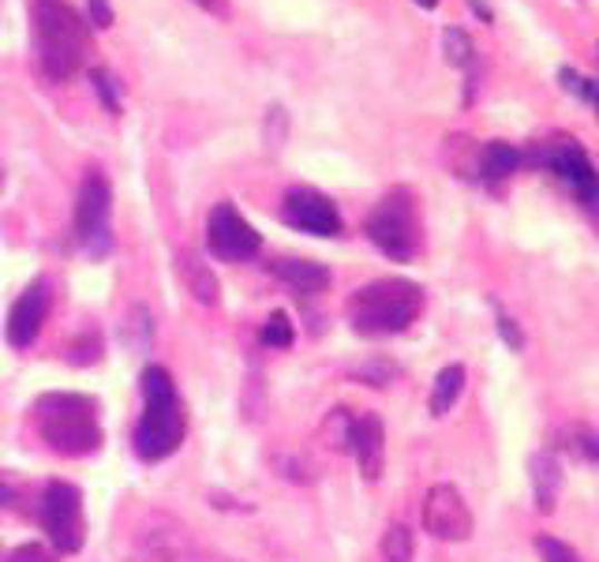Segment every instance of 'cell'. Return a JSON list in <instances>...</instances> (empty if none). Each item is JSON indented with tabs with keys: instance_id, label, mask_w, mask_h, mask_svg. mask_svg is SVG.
I'll return each instance as SVG.
<instances>
[{
	"instance_id": "cell-1",
	"label": "cell",
	"mask_w": 599,
	"mask_h": 562,
	"mask_svg": "<svg viewBox=\"0 0 599 562\" xmlns=\"http://www.w3.org/2000/svg\"><path fill=\"white\" fill-rule=\"evenodd\" d=\"M35 53L49 79H71L90 57V27L68 0H30Z\"/></svg>"
},
{
	"instance_id": "cell-2",
	"label": "cell",
	"mask_w": 599,
	"mask_h": 562,
	"mask_svg": "<svg viewBox=\"0 0 599 562\" xmlns=\"http://www.w3.org/2000/svg\"><path fill=\"white\" fill-rule=\"evenodd\" d=\"M184 435H188V416H184L177 383L165 367L150 364L143 372V416L131 446L143 462H161V457L177 454Z\"/></svg>"
},
{
	"instance_id": "cell-3",
	"label": "cell",
	"mask_w": 599,
	"mask_h": 562,
	"mask_svg": "<svg viewBox=\"0 0 599 562\" xmlns=\"http://www.w3.org/2000/svg\"><path fill=\"white\" fill-rule=\"evenodd\" d=\"M35 427L41 443L60 457H87L101 446L98 402L87 394H41L35 402Z\"/></svg>"
},
{
	"instance_id": "cell-4",
	"label": "cell",
	"mask_w": 599,
	"mask_h": 562,
	"mask_svg": "<svg viewBox=\"0 0 599 562\" xmlns=\"http://www.w3.org/2000/svg\"><path fill=\"white\" fill-rule=\"evenodd\" d=\"M423 312V289L405 278H379L348 296V323L364 337H390L416 323Z\"/></svg>"
},
{
	"instance_id": "cell-5",
	"label": "cell",
	"mask_w": 599,
	"mask_h": 562,
	"mask_svg": "<svg viewBox=\"0 0 599 562\" xmlns=\"http://www.w3.org/2000/svg\"><path fill=\"white\" fill-rule=\"evenodd\" d=\"M364 229L382 255H390V259H397V263L416 259L420 244H423L416 196H412L409 188H390L386 196L375 203V210L367 214Z\"/></svg>"
},
{
	"instance_id": "cell-6",
	"label": "cell",
	"mask_w": 599,
	"mask_h": 562,
	"mask_svg": "<svg viewBox=\"0 0 599 562\" xmlns=\"http://www.w3.org/2000/svg\"><path fill=\"white\" fill-rule=\"evenodd\" d=\"M41 529L49 533L60 555H76L87 544V521H82V492L68 480H53L41 495Z\"/></svg>"
},
{
	"instance_id": "cell-7",
	"label": "cell",
	"mask_w": 599,
	"mask_h": 562,
	"mask_svg": "<svg viewBox=\"0 0 599 562\" xmlns=\"http://www.w3.org/2000/svg\"><path fill=\"white\" fill-rule=\"evenodd\" d=\"M206 244L210 252L218 255L225 263H244L252 255H259L263 248V237L247 225V218L233 203H218L210 210V221H206Z\"/></svg>"
},
{
	"instance_id": "cell-8",
	"label": "cell",
	"mask_w": 599,
	"mask_h": 562,
	"mask_svg": "<svg viewBox=\"0 0 599 562\" xmlns=\"http://www.w3.org/2000/svg\"><path fill=\"white\" fill-rule=\"evenodd\" d=\"M423 529L435 540L461 544L472 536V510L453 484H435L423 499Z\"/></svg>"
},
{
	"instance_id": "cell-9",
	"label": "cell",
	"mask_w": 599,
	"mask_h": 562,
	"mask_svg": "<svg viewBox=\"0 0 599 562\" xmlns=\"http://www.w3.org/2000/svg\"><path fill=\"white\" fill-rule=\"evenodd\" d=\"M282 218L300 233H312V237H337L341 233V214L323 191L315 188H293L285 196Z\"/></svg>"
},
{
	"instance_id": "cell-10",
	"label": "cell",
	"mask_w": 599,
	"mask_h": 562,
	"mask_svg": "<svg viewBox=\"0 0 599 562\" xmlns=\"http://www.w3.org/2000/svg\"><path fill=\"white\" fill-rule=\"evenodd\" d=\"M46 315H49V285L46 282L27 285V289L19 293V300L12 304V312H8V342H12L16 349L35 345Z\"/></svg>"
},
{
	"instance_id": "cell-11",
	"label": "cell",
	"mask_w": 599,
	"mask_h": 562,
	"mask_svg": "<svg viewBox=\"0 0 599 562\" xmlns=\"http://www.w3.org/2000/svg\"><path fill=\"white\" fill-rule=\"evenodd\" d=\"M547 161H551V169L559 172V177L570 184V188L585 203H596L599 199V172H596V166L588 161V155H585L581 147H577L573 139H566L554 150H547Z\"/></svg>"
},
{
	"instance_id": "cell-12",
	"label": "cell",
	"mask_w": 599,
	"mask_h": 562,
	"mask_svg": "<svg viewBox=\"0 0 599 562\" xmlns=\"http://www.w3.org/2000/svg\"><path fill=\"white\" fill-rule=\"evenodd\" d=\"M106 218H109V184L98 172H90L76 196V237L82 244L106 237Z\"/></svg>"
},
{
	"instance_id": "cell-13",
	"label": "cell",
	"mask_w": 599,
	"mask_h": 562,
	"mask_svg": "<svg viewBox=\"0 0 599 562\" xmlns=\"http://www.w3.org/2000/svg\"><path fill=\"white\" fill-rule=\"evenodd\" d=\"M348 450H353L360 473H364L367 480H379L382 476V469H386V427H382V421H379L375 413L356 416L353 443H348Z\"/></svg>"
},
{
	"instance_id": "cell-14",
	"label": "cell",
	"mask_w": 599,
	"mask_h": 562,
	"mask_svg": "<svg viewBox=\"0 0 599 562\" xmlns=\"http://www.w3.org/2000/svg\"><path fill=\"white\" fill-rule=\"evenodd\" d=\"M559 492H562V462L543 450V454L532 457V495H536V506L543 514H551L554 503H559Z\"/></svg>"
},
{
	"instance_id": "cell-15",
	"label": "cell",
	"mask_w": 599,
	"mask_h": 562,
	"mask_svg": "<svg viewBox=\"0 0 599 562\" xmlns=\"http://www.w3.org/2000/svg\"><path fill=\"white\" fill-rule=\"evenodd\" d=\"M271 270L304 296L323 293L330 285V270L323 263H312V259H277V263H271Z\"/></svg>"
},
{
	"instance_id": "cell-16",
	"label": "cell",
	"mask_w": 599,
	"mask_h": 562,
	"mask_svg": "<svg viewBox=\"0 0 599 562\" xmlns=\"http://www.w3.org/2000/svg\"><path fill=\"white\" fill-rule=\"evenodd\" d=\"M464 391V367L461 364H450L439 372L435 379V391H431V416H446L453 405H458V397Z\"/></svg>"
},
{
	"instance_id": "cell-17",
	"label": "cell",
	"mask_w": 599,
	"mask_h": 562,
	"mask_svg": "<svg viewBox=\"0 0 599 562\" xmlns=\"http://www.w3.org/2000/svg\"><path fill=\"white\" fill-rule=\"evenodd\" d=\"M480 166H483V177L502 180L521 166V150L510 147V142H502V139H494L480 150Z\"/></svg>"
},
{
	"instance_id": "cell-18",
	"label": "cell",
	"mask_w": 599,
	"mask_h": 562,
	"mask_svg": "<svg viewBox=\"0 0 599 562\" xmlns=\"http://www.w3.org/2000/svg\"><path fill=\"white\" fill-rule=\"evenodd\" d=\"M353 424H356V416L348 413V408H334V413H330L326 421H323V427H318V435H323V443L330 450L345 454L348 443H353Z\"/></svg>"
},
{
	"instance_id": "cell-19",
	"label": "cell",
	"mask_w": 599,
	"mask_h": 562,
	"mask_svg": "<svg viewBox=\"0 0 599 562\" xmlns=\"http://www.w3.org/2000/svg\"><path fill=\"white\" fill-rule=\"evenodd\" d=\"M416 555V540H412V529L409 525H390L382 533V559L386 562H412Z\"/></svg>"
},
{
	"instance_id": "cell-20",
	"label": "cell",
	"mask_w": 599,
	"mask_h": 562,
	"mask_svg": "<svg viewBox=\"0 0 599 562\" xmlns=\"http://www.w3.org/2000/svg\"><path fill=\"white\" fill-rule=\"evenodd\" d=\"M442 49H446V60H450L453 68H469L472 65V53H477L472 38L464 34L461 27H446V30H442Z\"/></svg>"
},
{
	"instance_id": "cell-21",
	"label": "cell",
	"mask_w": 599,
	"mask_h": 562,
	"mask_svg": "<svg viewBox=\"0 0 599 562\" xmlns=\"http://www.w3.org/2000/svg\"><path fill=\"white\" fill-rule=\"evenodd\" d=\"M263 345H271V349H288L293 345V337H296V331H293V319H288L285 312H274L271 319L263 323Z\"/></svg>"
},
{
	"instance_id": "cell-22",
	"label": "cell",
	"mask_w": 599,
	"mask_h": 562,
	"mask_svg": "<svg viewBox=\"0 0 599 562\" xmlns=\"http://www.w3.org/2000/svg\"><path fill=\"white\" fill-rule=\"evenodd\" d=\"M90 83H95L101 106H106L109 112H120V90H117V83H112V76L106 68H90Z\"/></svg>"
},
{
	"instance_id": "cell-23",
	"label": "cell",
	"mask_w": 599,
	"mask_h": 562,
	"mask_svg": "<svg viewBox=\"0 0 599 562\" xmlns=\"http://www.w3.org/2000/svg\"><path fill=\"white\" fill-rule=\"evenodd\" d=\"M559 79H562V87H566V90H573L577 98L592 101V106L599 101V83H596V79H585L581 71H573V68H562V71H559Z\"/></svg>"
},
{
	"instance_id": "cell-24",
	"label": "cell",
	"mask_w": 599,
	"mask_h": 562,
	"mask_svg": "<svg viewBox=\"0 0 599 562\" xmlns=\"http://www.w3.org/2000/svg\"><path fill=\"white\" fill-rule=\"evenodd\" d=\"M536 551H540L547 562H577V551L570 544H562V540H554V536L536 540Z\"/></svg>"
},
{
	"instance_id": "cell-25",
	"label": "cell",
	"mask_w": 599,
	"mask_h": 562,
	"mask_svg": "<svg viewBox=\"0 0 599 562\" xmlns=\"http://www.w3.org/2000/svg\"><path fill=\"white\" fill-rule=\"evenodd\" d=\"M192 289H195V300H203V304H218V282H214L203 267L192 274Z\"/></svg>"
},
{
	"instance_id": "cell-26",
	"label": "cell",
	"mask_w": 599,
	"mask_h": 562,
	"mask_svg": "<svg viewBox=\"0 0 599 562\" xmlns=\"http://www.w3.org/2000/svg\"><path fill=\"white\" fill-rule=\"evenodd\" d=\"M8 562H49V551L41 544H23V548L12 551V559Z\"/></svg>"
},
{
	"instance_id": "cell-27",
	"label": "cell",
	"mask_w": 599,
	"mask_h": 562,
	"mask_svg": "<svg viewBox=\"0 0 599 562\" xmlns=\"http://www.w3.org/2000/svg\"><path fill=\"white\" fill-rule=\"evenodd\" d=\"M87 4H90V23H95V27H112L109 0H87Z\"/></svg>"
},
{
	"instance_id": "cell-28",
	"label": "cell",
	"mask_w": 599,
	"mask_h": 562,
	"mask_svg": "<svg viewBox=\"0 0 599 562\" xmlns=\"http://www.w3.org/2000/svg\"><path fill=\"white\" fill-rule=\"evenodd\" d=\"M499 331H502V337H505V342L513 345V349H524V337H521L518 323H513L510 315H499Z\"/></svg>"
},
{
	"instance_id": "cell-29",
	"label": "cell",
	"mask_w": 599,
	"mask_h": 562,
	"mask_svg": "<svg viewBox=\"0 0 599 562\" xmlns=\"http://www.w3.org/2000/svg\"><path fill=\"white\" fill-rule=\"evenodd\" d=\"M195 4L206 8V12H214V16H225V12H229V8H225L222 0H195Z\"/></svg>"
},
{
	"instance_id": "cell-30",
	"label": "cell",
	"mask_w": 599,
	"mask_h": 562,
	"mask_svg": "<svg viewBox=\"0 0 599 562\" xmlns=\"http://www.w3.org/2000/svg\"><path fill=\"white\" fill-rule=\"evenodd\" d=\"M199 562H244V559H229V555H218V551H203Z\"/></svg>"
},
{
	"instance_id": "cell-31",
	"label": "cell",
	"mask_w": 599,
	"mask_h": 562,
	"mask_svg": "<svg viewBox=\"0 0 599 562\" xmlns=\"http://www.w3.org/2000/svg\"><path fill=\"white\" fill-rule=\"evenodd\" d=\"M8 499H12V487H8V484H4V480H0V506H4V503H8Z\"/></svg>"
},
{
	"instance_id": "cell-32",
	"label": "cell",
	"mask_w": 599,
	"mask_h": 562,
	"mask_svg": "<svg viewBox=\"0 0 599 562\" xmlns=\"http://www.w3.org/2000/svg\"><path fill=\"white\" fill-rule=\"evenodd\" d=\"M416 4H420V8H428V12H431V8H435L439 0H416Z\"/></svg>"
},
{
	"instance_id": "cell-33",
	"label": "cell",
	"mask_w": 599,
	"mask_h": 562,
	"mask_svg": "<svg viewBox=\"0 0 599 562\" xmlns=\"http://www.w3.org/2000/svg\"><path fill=\"white\" fill-rule=\"evenodd\" d=\"M596 109H599V101H596Z\"/></svg>"
}]
</instances>
